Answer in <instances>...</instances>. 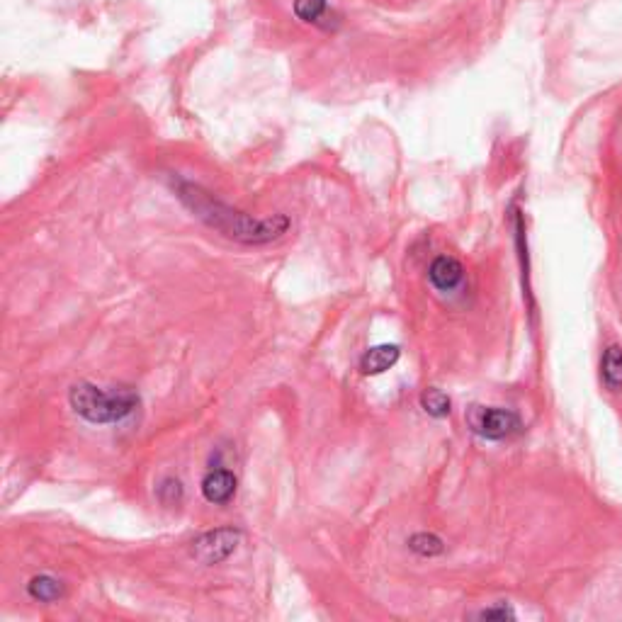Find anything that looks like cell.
I'll use <instances>...</instances> for the list:
<instances>
[{
	"mask_svg": "<svg viewBox=\"0 0 622 622\" xmlns=\"http://www.w3.org/2000/svg\"><path fill=\"white\" fill-rule=\"evenodd\" d=\"M27 593L39 603H54L64 596V586H61V581L52 579V576H35L27 584Z\"/></svg>",
	"mask_w": 622,
	"mask_h": 622,
	"instance_id": "cell-8",
	"label": "cell"
},
{
	"mask_svg": "<svg viewBox=\"0 0 622 622\" xmlns=\"http://www.w3.org/2000/svg\"><path fill=\"white\" fill-rule=\"evenodd\" d=\"M428 277H431L435 290L452 292L465 280V268H462V263L457 258L438 256L431 263V268H428Z\"/></svg>",
	"mask_w": 622,
	"mask_h": 622,
	"instance_id": "cell-6",
	"label": "cell"
},
{
	"mask_svg": "<svg viewBox=\"0 0 622 622\" xmlns=\"http://www.w3.org/2000/svg\"><path fill=\"white\" fill-rule=\"evenodd\" d=\"M294 15L304 22H319L326 15V0H294Z\"/></svg>",
	"mask_w": 622,
	"mask_h": 622,
	"instance_id": "cell-12",
	"label": "cell"
},
{
	"mask_svg": "<svg viewBox=\"0 0 622 622\" xmlns=\"http://www.w3.org/2000/svg\"><path fill=\"white\" fill-rule=\"evenodd\" d=\"M239 540L241 533L234 528L212 530V533H205L192 542V557L202 564H219L224 562L229 554H234Z\"/></svg>",
	"mask_w": 622,
	"mask_h": 622,
	"instance_id": "cell-4",
	"label": "cell"
},
{
	"mask_svg": "<svg viewBox=\"0 0 622 622\" xmlns=\"http://www.w3.org/2000/svg\"><path fill=\"white\" fill-rule=\"evenodd\" d=\"M401 358V350L399 346H392V343H384V346H375L370 348L367 353L360 358V372L363 375H382V372L392 370L394 365L399 363Z\"/></svg>",
	"mask_w": 622,
	"mask_h": 622,
	"instance_id": "cell-7",
	"label": "cell"
},
{
	"mask_svg": "<svg viewBox=\"0 0 622 622\" xmlns=\"http://www.w3.org/2000/svg\"><path fill=\"white\" fill-rule=\"evenodd\" d=\"M158 496H161L163 503L173 506V503H180L183 499V484L178 479H163V484L158 486Z\"/></svg>",
	"mask_w": 622,
	"mask_h": 622,
	"instance_id": "cell-13",
	"label": "cell"
},
{
	"mask_svg": "<svg viewBox=\"0 0 622 622\" xmlns=\"http://www.w3.org/2000/svg\"><path fill=\"white\" fill-rule=\"evenodd\" d=\"M236 494V477L234 472H229V469H212V472L205 474V479H202V496L209 503H214V506H224V503H229L231 499H234Z\"/></svg>",
	"mask_w": 622,
	"mask_h": 622,
	"instance_id": "cell-5",
	"label": "cell"
},
{
	"mask_svg": "<svg viewBox=\"0 0 622 622\" xmlns=\"http://www.w3.org/2000/svg\"><path fill=\"white\" fill-rule=\"evenodd\" d=\"M603 380L613 392L622 389V350L610 346L603 355Z\"/></svg>",
	"mask_w": 622,
	"mask_h": 622,
	"instance_id": "cell-9",
	"label": "cell"
},
{
	"mask_svg": "<svg viewBox=\"0 0 622 622\" xmlns=\"http://www.w3.org/2000/svg\"><path fill=\"white\" fill-rule=\"evenodd\" d=\"M71 409L76 411L83 421L93 426H107V423H120L127 416L134 414L139 406V394L127 387L103 389L95 384H76L71 389Z\"/></svg>",
	"mask_w": 622,
	"mask_h": 622,
	"instance_id": "cell-2",
	"label": "cell"
},
{
	"mask_svg": "<svg viewBox=\"0 0 622 622\" xmlns=\"http://www.w3.org/2000/svg\"><path fill=\"white\" fill-rule=\"evenodd\" d=\"M178 197L195 217H200L207 226H212L219 234L241 243H268L280 239L290 229V219L285 214H275L268 219H253L251 214H243L239 209L226 207L224 202L214 200L209 192L192 183L178 185Z\"/></svg>",
	"mask_w": 622,
	"mask_h": 622,
	"instance_id": "cell-1",
	"label": "cell"
},
{
	"mask_svg": "<svg viewBox=\"0 0 622 622\" xmlns=\"http://www.w3.org/2000/svg\"><path fill=\"white\" fill-rule=\"evenodd\" d=\"M421 406H423V411L433 418H445V416H450V411H452V401L448 394H445L443 389H435V387L426 389V392L421 394Z\"/></svg>",
	"mask_w": 622,
	"mask_h": 622,
	"instance_id": "cell-10",
	"label": "cell"
},
{
	"mask_svg": "<svg viewBox=\"0 0 622 622\" xmlns=\"http://www.w3.org/2000/svg\"><path fill=\"white\" fill-rule=\"evenodd\" d=\"M409 547L416 554H421V557H435V554H440L445 550L443 540H440L438 535H431V533H416L409 540Z\"/></svg>",
	"mask_w": 622,
	"mask_h": 622,
	"instance_id": "cell-11",
	"label": "cell"
},
{
	"mask_svg": "<svg viewBox=\"0 0 622 622\" xmlns=\"http://www.w3.org/2000/svg\"><path fill=\"white\" fill-rule=\"evenodd\" d=\"M479 618L484 620H506V618H516V613H513L511 608H506V605H501V608H486L479 613Z\"/></svg>",
	"mask_w": 622,
	"mask_h": 622,
	"instance_id": "cell-14",
	"label": "cell"
},
{
	"mask_svg": "<svg viewBox=\"0 0 622 622\" xmlns=\"http://www.w3.org/2000/svg\"><path fill=\"white\" fill-rule=\"evenodd\" d=\"M469 426L484 440H508L523 431L520 416L511 409H499V406H474L469 411Z\"/></svg>",
	"mask_w": 622,
	"mask_h": 622,
	"instance_id": "cell-3",
	"label": "cell"
}]
</instances>
